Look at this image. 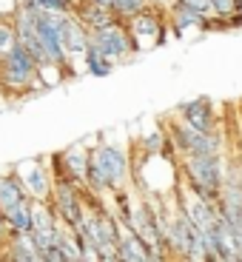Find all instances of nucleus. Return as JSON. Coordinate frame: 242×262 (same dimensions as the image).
Returning a JSON list of instances; mask_svg holds the SVG:
<instances>
[{
    "label": "nucleus",
    "mask_w": 242,
    "mask_h": 262,
    "mask_svg": "<svg viewBox=\"0 0 242 262\" xmlns=\"http://www.w3.org/2000/svg\"><path fill=\"white\" fill-rule=\"evenodd\" d=\"M60 231H63V223H60V216L54 214L52 203L49 200H32V231L29 234L34 236V243H37L40 251L52 248L57 243Z\"/></svg>",
    "instance_id": "10"
},
{
    "label": "nucleus",
    "mask_w": 242,
    "mask_h": 262,
    "mask_svg": "<svg viewBox=\"0 0 242 262\" xmlns=\"http://www.w3.org/2000/svg\"><path fill=\"white\" fill-rule=\"evenodd\" d=\"M23 203H32V196L26 194V188H23V183L17 180L14 168L0 171V211L9 216L17 205H23Z\"/></svg>",
    "instance_id": "14"
},
{
    "label": "nucleus",
    "mask_w": 242,
    "mask_h": 262,
    "mask_svg": "<svg viewBox=\"0 0 242 262\" xmlns=\"http://www.w3.org/2000/svg\"><path fill=\"white\" fill-rule=\"evenodd\" d=\"M236 117H239V125H242V100L236 103Z\"/></svg>",
    "instance_id": "26"
},
{
    "label": "nucleus",
    "mask_w": 242,
    "mask_h": 262,
    "mask_svg": "<svg viewBox=\"0 0 242 262\" xmlns=\"http://www.w3.org/2000/svg\"><path fill=\"white\" fill-rule=\"evenodd\" d=\"M17 29H14V20L12 14L9 17H0V57L6 52H12V46H17Z\"/></svg>",
    "instance_id": "21"
},
{
    "label": "nucleus",
    "mask_w": 242,
    "mask_h": 262,
    "mask_svg": "<svg viewBox=\"0 0 242 262\" xmlns=\"http://www.w3.org/2000/svg\"><path fill=\"white\" fill-rule=\"evenodd\" d=\"M29 9H40V12H52V14H65L74 12V0H20Z\"/></svg>",
    "instance_id": "20"
},
{
    "label": "nucleus",
    "mask_w": 242,
    "mask_h": 262,
    "mask_svg": "<svg viewBox=\"0 0 242 262\" xmlns=\"http://www.w3.org/2000/svg\"><path fill=\"white\" fill-rule=\"evenodd\" d=\"M0 248L6 251V259H14V262H43V251L37 248L32 234H9Z\"/></svg>",
    "instance_id": "15"
},
{
    "label": "nucleus",
    "mask_w": 242,
    "mask_h": 262,
    "mask_svg": "<svg viewBox=\"0 0 242 262\" xmlns=\"http://www.w3.org/2000/svg\"><path fill=\"white\" fill-rule=\"evenodd\" d=\"M49 163H52V171H57V174L69 177L72 183H77L80 188H85V183H89V165H92V148L83 143H74L69 148H63L60 154H54Z\"/></svg>",
    "instance_id": "9"
},
{
    "label": "nucleus",
    "mask_w": 242,
    "mask_h": 262,
    "mask_svg": "<svg viewBox=\"0 0 242 262\" xmlns=\"http://www.w3.org/2000/svg\"><path fill=\"white\" fill-rule=\"evenodd\" d=\"M17 180L23 183L26 194L32 200H49L52 196V183H54V174H52V163L49 160H23V163H14L12 165Z\"/></svg>",
    "instance_id": "8"
},
{
    "label": "nucleus",
    "mask_w": 242,
    "mask_h": 262,
    "mask_svg": "<svg viewBox=\"0 0 242 262\" xmlns=\"http://www.w3.org/2000/svg\"><path fill=\"white\" fill-rule=\"evenodd\" d=\"M34 89H43L37 77V60L29 54L23 43H17V46H12V52L0 57V92L26 94Z\"/></svg>",
    "instance_id": "4"
},
{
    "label": "nucleus",
    "mask_w": 242,
    "mask_h": 262,
    "mask_svg": "<svg viewBox=\"0 0 242 262\" xmlns=\"http://www.w3.org/2000/svg\"><path fill=\"white\" fill-rule=\"evenodd\" d=\"M6 236H9V220H6V214L0 211V243H3Z\"/></svg>",
    "instance_id": "23"
},
{
    "label": "nucleus",
    "mask_w": 242,
    "mask_h": 262,
    "mask_svg": "<svg viewBox=\"0 0 242 262\" xmlns=\"http://www.w3.org/2000/svg\"><path fill=\"white\" fill-rule=\"evenodd\" d=\"M234 12H242V0H234Z\"/></svg>",
    "instance_id": "27"
},
{
    "label": "nucleus",
    "mask_w": 242,
    "mask_h": 262,
    "mask_svg": "<svg viewBox=\"0 0 242 262\" xmlns=\"http://www.w3.org/2000/svg\"><path fill=\"white\" fill-rule=\"evenodd\" d=\"M131 180V154L120 143L100 140L92 148V165H89V194H112L125 188Z\"/></svg>",
    "instance_id": "1"
},
{
    "label": "nucleus",
    "mask_w": 242,
    "mask_h": 262,
    "mask_svg": "<svg viewBox=\"0 0 242 262\" xmlns=\"http://www.w3.org/2000/svg\"><path fill=\"white\" fill-rule=\"evenodd\" d=\"M114 69H117V63L108 60L105 54H100L97 49L89 43V49H85V54H83V72H89L92 77H108Z\"/></svg>",
    "instance_id": "18"
},
{
    "label": "nucleus",
    "mask_w": 242,
    "mask_h": 262,
    "mask_svg": "<svg viewBox=\"0 0 242 262\" xmlns=\"http://www.w3.org/2000/svg\"><path fill=\"white\" fill-rule=\"evenodd\" d=\"M234 171H236V180H239V185H242V160H234Z\"/></svg>",
    "instance_id": "25"
},
{
    "label": "nucleus",
    "mask_w": 242,
    "mask_h": 262,
    "mask_svg": "<svg viewBox=\"0 0 242 262\" xmlns=\"http://www.w3.org/2000/svg\"><path fill=\"white\" fill-rule=\"evenodd\" d=\"M211 9H214L216 17H228L231 12H234V0H211ZM211 14V17H214Z\"/></svg>",
    "instance_id": "22"
},
{
    "label": "nucleus",
    "mask_w": 242,
    "mask_h": 262,
    "mask_svg": "<svg viewBox=\"0 0 242 262\" xmlns=\"http://www.w3.org/2000/svg\"><path fill=\"white\" fill-rule=\"evenodd\" d=\"M225 174H228V154H196V157H180V180L205 196L208 203H219Z\"/></svg>",
    "instance_id": "2"
},
{
    "label": "nucleus",
    "mask_w": 242,
    "mask_h": 262,
    "mask_svg": "<svg viewBox=\"0 0 242 262\" xmlns=\"http://www.w3.org/2000/svg\"><path fill=\"white\" fill-rule=\"evenodd\" d=\"M89 43H92L100 54H105L108 60H114V63H123V60H128L131 54H137L134 52V43H131L128 29H125V20H120V23H114V26H105V29L92 32Z\"/></svg>",
    "instance_id": "7"
},
{
    "label": "nucleus",
    "mask_w": 242,
    "mask_h": 262,
    "mask_svg": "<svg viewBox=\"0 0 242 262\" xmlns=\"http://www.w3.org/2000/svg\"><path fill=\"white\" fill-rule=\"evenodd\" d=\"M52 174H54V183H52L49 203H52L54 214L60 216V223L65 228H77L85 214V205H89L85 203V188H80L77 183H72L69 177H63L57 171H52Z\"/></svg>",
    "instance_id": "6"
},
{
    "label": "nucleus",
    "mask_w": 242,
    "mask_h": 262,
    "mask_svg": "<svg viewBox=\"0 0 242 262\" xmlns=\"http://www.w3.org/2000/svg\"><path fill=\"white\" fill-rule=\"evenodd\" d=\"M125 29L131 34L134 52H148V49L163 46L168 37V14L157 6H148L125 20Z\"/></svg>",
    "instance_id": "5"
},
{
    "label": "nucleus",
    "mask_w": 242,
    "mask_h": 262,
    "mask_svg": "<svg viewBox=\"0 0 242 262\" xmlns=\"http://www.w3.org/2000/svg\"><path fill=\"white\" fill-rule=\"evenodd\" d=\"M134 145H137V154H145V157H151V154H163L165 148H168V134H165V125H157L154 131H145V134H140L137 140H134Z\"/></svg>",
    "instance_id": "17"
},
{
    "label": "nucleus",
    "mask_w": 242,
    "mask_h": 262,
    "mask_svg": "<svg viewBox=\"0 0 242 262\" xmlns=\"http://www.w3.org/2000/svg\"><path fill=\"white\" fill-rule=\"evenodd\" d=\"M60 32H63V46L69 52V57H72V63L83 60L85 49H89V37H92L85 23L74 12H65V14H60Z\"/></svg>",
    "instance_id": "11"
},
{
    "label": "nucleus",
    "mask_w": 242,
    "mask_h": 262,
    "mask_svg": "<svg viewBox=\"0 0 242 262\" xmlns=\"http://www.w3.org/2000/svg\"><path fill=\"white\" fill-rule=\"evenodd\" d=\"M94 3H100V6H112V0H94Z\"/></svg>",
    "instance_id": "28"
},
{
    "label": "nucleus",
    "mask_w": 242,
    "mask_h": 262,
    "mask_svg": "<svg viewBox=\"0 0 242 262\" xmlns=\"http://www.w3.org/2000/svg\"><path fill=\"white\" fill-rule=\"evenodd\" d=\"M151 6H157V9H163V12H168V6L174 3V0H148Z\"/></svg>",
    "instance_id": "24"
},
{
    "label": "nucleus",
    "mask_w": 242,
    "mask_h": 262,
    "mask_svg": "<svg viewBox=\"0 0 242 262\" xmlns=\"http://www.w3.org/2000/svg\"><path fill=\"white\" fill-rule=\"evenodd\" d=\"M177 114L200 131H219V114H216V105L208 97L188 100L177 108Z\"/></svg>",
    "instance_id": "12"
},
{
    "label": "nucleus",
    "mask_w": 242,
    "mask_h": 262,
    "mask_svg": "<svg viewBox=\"0 0 242 262\" xmlns=\"http://www.w3.org/2000/svg\"><path fill=\"white\" fill-rule=\"evenodd\" d=\"M117 259L120 262H154L148 245L140 239L131 228H123L120 234V243H117Z\"/></svg>",
    "instance_id": "16"
},
{
    "label": "nucleus",
    "mask_w": 242,
    "mask_h": 262,
    "mask_svg": "<svg viewBox=\"0 0 242 262\" xmlns=\"http://www.w3.org/2000/svg\"><path fill=\"white\" fill-rule=\"evenodd\" d=\"M165 134L174 145L177 157H196V154H225V137L223 131H200L183 117L165 120Z\"/></svg>",
    "instance_id": "3"
},
{
    "label": "nucleus",
    "mask_w": 242,
    "mask_h": 262,
    "mask_svg": "<svg viewBox=\"0 0 242 262\" xmlns=\"http://www.w3.org/2000/svg\"><path fill=\"white\" fill-rule=\"evenodd\" d=\"M74 14L85 23L89 32H97V29L120 23V17L114 14L112 6H100V3H94V0H74Z\"/></svg>",
    "instance_id": "13"
},
{
    "label": "nucleus",
    "mask_w": 242,
    "mask_h": 262,
    "mask_svg": "<svg viewBox=\"0 0 242 262\" xmlns=\"http://www.w3.org/2000/svg\"><path fill=\"white\" fill-rule=\"evenodd\" d=\"M6 220H9V234H29L32 231V203L17 205Z\"/></svg>",
    "instance_id": "19"
}]
</instances>
